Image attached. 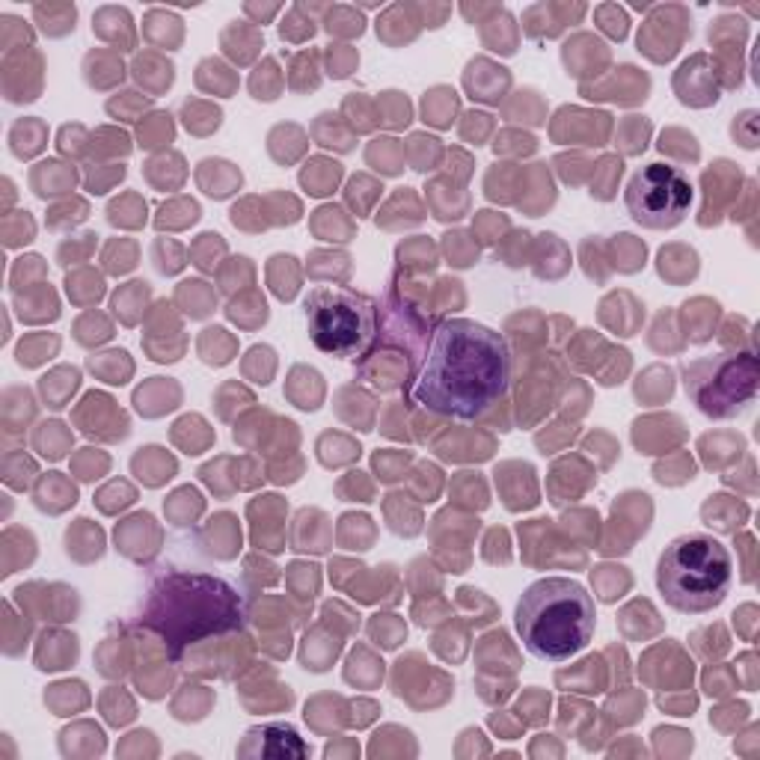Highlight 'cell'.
I'll use <instances>...</instances> for the list:
<instances>
[{
    "label": "cell",
    "mask_w": 760,
    "mask_h": 760,
    "mask_svg": "<svg viewBox=\"0 0 760 760\" xmlns=\"http://www.w3.org/2000/svg\"><path fill=\"white\" fill-rule=\"evenodd\" d=\"M514 624L523 648L535 660L568 662L595 639V597L577 579L544 577L532 582L517 600Z\"/></svg>",
    "instance_id": "obj_3"
},
{
    "label": "cell",
    "mask_w": 760,
    "mask_h": 760,
    "mask_svg": "<svg viewBox=\"0 0 760 760\" xmlns=\"http://www.w3.org/2000/svg\"><path fill=\"white\" fill-rule=\"evenodd\" d=\"M92 244H96V235H92V232L87 235V241H83V244L80 241H66V244L60 247V265L78 262V258L87 253V247H92Z\"/></svg>",
    "instance_id": "obj_42"
},
{
    "label": "cell",
    "mask_w": 760,
    "mask_h": 760,
    "mask_svg": "<svg viewBox=\"0 0 760 760\" xmlns=\"http://www.w3.org/2000/svg\"><path fill=\"white\" fill-rule=\"evenodd\" d=\"M686 395L704 416L727 419L737 416L757 392V357L755 351L704 357L683 366Z\"/></svg>",
    "instance_id": "obj_6"
},
{
    "label": "cell",
    "mask_w": 760,
    "mask_h": 760,
    "mask_svg": "<svg viewBox=\"0 0 760 760\" xmlns=\"http://www.w3.org/2000/svg\"><path fill=\"white\" fill-rule=\"evenodd\" d=\"M170 140H173V122L166 113H155V117H149L143 122L140 143L145 145V149H155V145H164Z\"/></svg>",
    "instance_id": "obj_29"
},
{
    "label": "cell",
    "mask_w": 760,
    "mask_h": 760,
    "mask_svg": "<svg viewBox=\"0 0 760 760\" xmlns=\"http://www.w3.org/2000/svg\"><path fill=\"white\" fill-rule=\"evenodd\" d=\"M4 241H6V247H21V244L33 241V217L27 211H15V217H6Z\"/></svg>",
    "instance_id": "obj_32"
},
{
    "label": "cell",
    "mask_w": 760,
    "mask_h": 760,
    "mask_svg": "<svg viewBox=\"0 0 760 760\" xmlns=\"http://www.w3.org/2000/svg\"><path fill=\"white\" fill-rule=\"evenodd\" d=\"M464 83H466V89L473 92L475 101L499 104L502 89L511 83V78H508V71L502 66H493V62H487V60H473L470 66H466Z\"/></svg>",
    "instance_id": "obj_9"
},
{
    "label": "cell",
    "mask_w": 760,
    "mask_h": 760,
    "mask_svg": "<svg viewBox=\"0 0 760 760\" xmlns=\"http://www.w3.org/2000/svg\"><path fill=\"white\" fill-rule=\"evenodd\" d=\"M446 256H449V262L455 267H470L475 265L478 258V247H475V238H470L466 232H449L443 241Z\"/></svg>",
    "instance_id": "obj_26"
},
{
    "label": "cell",
    "mask_w": 760,
    "mask_h": 760,
    "mask_svg": "<svg viewBox=\"0 0 760 760\" xmlns=\"http://www.w3.org/2000/svg\"><path fill=\"white\" fill-rule=\"evenodd\" d=\"M9 145H13L15 158H33L36 152H42L45 145V125L39 119H18L15 128L9 131Z\"/></svg>",
    "instance_id": "obj_18"
},
{
    "label": "cell",
    "mask_w": 760,
    "mask_h": 760,
    "mask_svg": "<svg viewBox=\"0 0 760 760\" xmlns=\"http://www.w3.org/2000/svg\"><path fill=\"white\" fill-rule=\"evenodd\" d=\"M520 722L523 725H540L549 719V695L544 692H526L523 699H520L517 710Z\"/></svg>",
    "instance_id": "obj_28"
},
{
    "label": "cell",
    "mask_w": 760,
    "mask_h": 760,
    "mask_svg": "<svg viewBox=\"0 0 760 760\" xmlns=\"http://www.w3.org/2000/svg\"><path fill=\"white\" fill-rule=\"evenodd\" d=\"M306 330L321 353L366 360L378 339V304L348 286H318L306 297Z\"/></svg>",
    "instance_id": "obj_5"
},
{
    "label": "cell",
    "mask_w": 760,
    "mask_h": 760,
    "mask_svg": "<svg viewBox=\"0 0 760 760\" xmlns=\"http://www.w3.org/2000/svg\"><path fill=\"white\" fill-rule=\"evenodd\" d=\"M457 110V92L449 87H434L431 92H425L422 101V117L425 122L436 125V128H449L452 117Z\"/></svg>",
    "instance_id": "obj_17"
},
{
    "label": "cell",
    "mask_w": 760,
    "mask_h": 760,
    "mask_svg": "<svg viewBox=\"0 0 760 760\" xmlns=\"http://www.w3.org/2000/svg\"><path fill=\"white\" fill-rule=\"evenodd\" d=\"M71 184H75V170L66 164L45 161L33 170V187H36V196H42V200H45V196H54V193H66Z\"/></svg>",
    "instance_id": "obj_15"
},
{
    "label": "cell",
    "mask_w": 760,
    "mask_h": 760,
    "mask_svg": "<svg viewBox=\"0 0 760 760\" xmlns=\"http://www.w3.org/2000/svg\"><path fill=\"white\" fill-rule=\"evenodd\" d=\"M104 262H108L110 274H128L137 265V249H134L131 241H113L108 253H104Z\"/></svg>",
    "instance_id": "obj_33"
},
{
    "label": "cell",
    "mask_w": 760,
    "mask_h": 760,
    "mask_svg": "<svg viewBox=\"0 0 760 760\" xmlns=\"http://www.w3.org/2000/svg\"><path fill=\"white\" fill-rule=\"evenodd\" d=\"M179 297H182V300L187 297V306L193 304V309H191V315H193V318H205L208 312H211V306H214V297L208 295L205 283H200V279H191V283H182Z\"/></svg>",
    "instance_id": "obj_35"
},
{
    "label": "cell",
    "mask_w": 760,
    "mask_h": 760,
    "mask_svg": "<svg viewBox=\"0 0 760 760\" xmlns=\"http://www.w3.org/2000/svg\"><path fill=\"white\" fill-rule=\"evenodd\" d=\"M624 173V164L621 158H603L595 170V182H591V196H597V200H612L615 196V184Z\"/></svg>",
    "instance_id": "obj_24"
},
{
    "label": "cell",
    "mask_w": 760,
    "mask_h": 760,
    "mask_svg": "<svg viewBox=\"0 0 760 760\" xmlns=\"http://www.w3.org/2000/svg\"><path fill=\"white\" fill-rule=\"evenodd\" d=\"M108 220L113 226H143L145 223V202H140L137 196H122L113 200L108 208Z\"/></svg>",
    "instance_id": "obj_25"
},
{
    "label": "cell",
    "mask_w": 760,
    "mask_h": 760,
    "mask_svg": "<svg viewBox=\"0 0 760 760\" xmlns=\"http://www.w3.org/2000/svg\"><path fill=\"white\" fill-rule=\"evenodd\" d=\"M117 695H113V686H110V692H104V699H101V707H104V716H108V722L110 725H128L134 716H137V710H134V704L131 699L125 692H119V701H113Z\"/></svg>",
    "instance_id": "obj_34"
},
{
    "label": "cell",
    "mask_w": 760,
    "mask_h": 760,
    "mask_svg": "<svg viewBox=\"0 0 760 760\" xmlns=\"http://www.w3.org/2000/svg\"><path fill=\"white\" fill-rule=\"evenodd\" d=\"M60 339L57 336H27L24 342L18 345L15 357H18V366H39V362L51 360V353L57 351Z\"/></svg>",
    "instance_id": "obj_22"
},
{
    "label": "cell",
    "mask_w": 760,
    "mask_h": 760,
    "mask_svg": "<svg viewBox=\"0 0 760 760\" xmlns=\"http://www.w3.org/2000/svg\"><path fill=\"white\" fill-rule=\"evenodd\" d=\"M353 66H357V54H353V51H348V54L342 48L330 51V75L333 78H348Z\"/></svg>",
    "instance_id": "obj_41"
},
{
    "label": "cell",
    "mask_w": 760,
    "mask_h": 760,
    "mask_svg": "<svg viewBox=\"0 0 760 760\" xmlns=\"http://www.w3.org/2000/svg\"><path fill=\"white\" fill-rule=\"evenodd\" d=\"M78 660V639L69 636V633L60 630H48L45 636L39 639V651H36V669L42 671H60L69 669L71 662Z\"/></svg>",
    "instance_id": "obj_10"
},
{
    "label": "cell",
    "mask_w": 760,
    "mask_h": 760,
    "mask_svg": "<svg viewBox=\"0 0 760 760\" xmlns=\"http://www.w3.org/2000/svg\"><path fill=\"white\" fill-rule=\"evenodd\" d=\"M36 449L48 457V461H60L62 455H66L71 436L66 431V425L62 422H45L42 428L36 431Z\"/></svg>",
    "instance_id": "obj_21"
},
{
    "label": "cell",
    "mask_w": 760,
    "mask_h": 760,
    "mask_svg": "<svg viewBox=\"0 0 760 760\" xmlns=\"http://www.w3.org/2000/svg\"><path fill=\"white\" fill-rule=\"evenodd\" d=\"M630 217L644 229H674L692 205L690 179L671 164H648L624 191Z\"/></svg>",
    "instance_id": "obj_7"
},
{
    "label": "cell",
    "mask_w": 760,
    "mask_h": 760,
    "mask_svg": "<svg viewBox=\"0 0 760 760\" xmlns=\"http://www.w3.org/2000/svg\"><path fill=\"white\" fill-rule=\"evenodd\" d=\"M202 511V496L196 487H182L166 499V514L173 517L175 526H191V520Z\"/></svg>",
    "instance_id": "obj_20"
},
{
    "label": "cell",
    "mask_w": 760,
    "mask_h": 760,
    "mask_svg": "<svg viewBox=\"0 0 760 760\" xmlns=\"http://www.w3.org/2000/svg\"><path fill=\"white\" fill-rule=\"evenodd\" d=\"M369 633L380 648H399V642L404 639V624L395 621V615H378L371 621Z\"/></svg>",
    "instance_id": "obj_31"
},
{
    "label": "cell",
    "mask_w": 760,
    "mask_h": 760,
    "mask_svg": "<svg viewBox=\"0 0 760 760\" xmlns=\"http://www.w3.org/2000/svg\"><path fill=\"white\" fill-rule=\"evenodd\" d=\"M119 362H128V353L125 351H108L101 357H89V369L99 371L108 383H125V374H119Z\"/></svg>",
    "instance_id": "obj_37"
},
{
    "label": "cell",
    "mask_w": 760,
    "mask_h": 760,
    "mask_svg": "<svg viewBox=\"0 0 760 760\" xmlns=\"http://www.w3.org/2000/svg\"><path fill=\"white\" fill-rule=\"evenodd\" d=\"M339 179H342V166L327 158H312L306 164V170L300 173V184H304L312 196L333 193V187L339 184Z\"/></svg>",
    "instance_id": "obj_16"
},
{
    "label": "cell",
    "mask_w": 760,
    "mask_h": 760,
    "mask_svg": "<svg viewBox=\"0 0 760 760\" xmlns=\"http://www.w3.org/2000/svg\"><path fill=\"white\" fill-rule=\"evenodd\" d=\"M410 464V455H389V452H378L374 455V466H378V473H380V482H399V478H404V466Z\"/></svg>",
    "instance_id": "obj_38"
},
{
    "label": "cell",
    "mask_w": 760,
    "mask_h": 760,
    "mask_svg": "<svg viewBox=\"0 0 760 760\" xmlns=\"http://www.w3.org/2000/svg\"><path fill=\"white\" fill-rule=\"evenodd\" d=\"M89 695H87V686L80 680H66V683H57L51 686L45 692V704H51L57 710V716H71L80 707H87Z\"/></svg>",
    "instance_id": "obj_19"
},
{
    "label": "cell",
    "mask_w": 760,
    "mask_h": 760,
    "mask_svg": "<svg viewBox=\"0 0 760 760\" xmlns=\"http://www.w3.org/2000/svg\"><path fill=\"white\" fill-rule=\"evenodd\" d=\"M244 600L223 577L166 570L152 582L137 627L155 633L170 660L179 662L196 644H205L244 627Z\"/></svg>",
    "instance_id": "obj_2"
},
{
    "label": "cell",
    "mask_w": 760,
    "mask_h": 760,
    "mask_svg": "<svg viewBox=\"0 0 760 760\" xmlns=\"http://www.w3.org/2000/svg\"><path fill=\"white\" fill-rule=\"evenodd\" d=\"M383 99L392 104L389 113H387V125H392V128H404V125L410 122V104H408V99H404L401 92H383Z\"/></svg>",
    "instance_id": "obj_39"
},
{
    "label": "cell",
    "mask_w": 760,
    "mask_h": 760,
    "mask_svg": "<svg viewBox=\"0 0 760 760\" xmlns=\"http://www.w3.org/2000/svg\"><path fill=\"white\" fill-rule=\"evenodd\" d=\"M734 558L713 535H680L657 561V588L669 606L686 615L716 609L731 591Z\"/></svg>",
    "instance_id": "obj_4"
},
{
    "label": "cell",
    "mask_w": 760,
    "mask_h": 760,
    "mask_svg": "<svg viewBox=\"0 0 760 760\" xmlns=\"http://www.w3.org/2000/svg\"><path fill=\"white\" fill-rule=\"evenodd\" d=\"M78 387H80V371L71 369V366L54 369V371L45 374V378L39 380V392H42V399H45V404H48L51 410H62V408H66L71 395L78 392Z\"/></svg>",
    "instance_id": "obj_13"
},
{
    "label": "cell",
    "mask_w": 760,
    "mask_h": 760,
    "mask_svg": "<svg viewBox=\"0 0 760 760\" xmlns=\"http://www.w3.org/2000/svg\"><path fill=\"white\" fill-rule=\"evenodd\" d=\"M499 229H508L505 217L493 211H478V238H482V244H493L499 238Z\"/></svg>",
    "instance_id": "obj_40"
},
{
    "label": "cell",
    "mask_w": 760,
    "mask_h": 760,
    "mask_svg": "<svg viewBox=\"0 0 760 760\" xmlns=\"http://www.w3.org/2000/svg\"><path fill=\"white\" fill-rule=\"evenodd\" d=\"M511 387V351L496 330L470 318L436 324L408 389L410 408L446 419H484Z\"/></svg>",
    "instance_id": "obj_1"
},
{
    "label": "cell",
    "mask_w": 760,
    "mask_h": 760,
    "mask_svg": "<svg viewBox=\"0 0 760 760\" xmlns=\"http://www.w3.org/2000/svg\"><path fill=\"white\" fill-rule=\"evenodd\" d=\"M155 267L161 274H179L184 267V249L175 241H158L155 244Z\"/></svg>",
    "instance_id": "obj_36"
},
{
    "label": "cell",
    "mask_w": 760,
    "mask_h": 760,
    "mask_svg": "<svg viewBox=\"0 0 760 760\" xmlns=\"http://www.w3.org/2000/svg\"><path fill=\"white\" fill-rule=\"evenodd\" d=\"M737 517H746V508H731V511H725L722 508V496H710V502L704 505V520H707V526H716V529H722V532H731L734 523H737ZM740 526V523H737Z\"/></svg>",
    "instance_id": "obj_30"
},
{
    "label": "cell",
    "mask_w": 760,
    "mask_h": 760,
    "mask_svg": "<svg viewBox=\"0 0 760 760\" xmlns=\"http://www.w3.org/2000/svg\"><path fill=\"white\" fill-rule=\"evenodd\" d=\"M238 755L288 760V757H309L312 748L300 740V734L291 725L274 722V725H262V727H249L244 743L238 746Z\"/></svg>",
    "instance_id": "obj_8"
},
{
    "label": "cell",
    "mask_w": 760,
    "mask_h": 760,
    "mask_svg": "<svg viewBox=\"0 0 760 760\" xmlns=\"http://www.w3.org/2000/svg\"><path fill=\"white\" fill-rule=\"evenodd\" d=\"M131 470L137 473V478H140L143 484L158 487V484L170 482V478H173L175 461L164 449H158V446H145V449H140L137 455H134Z\"/></svg>",
    "instance_id": "obj_11"
},
{
    "label": "cell",
    "mask_w": 760,
    "mask_h": 760,
    "mask_svg": "<svg viewBox=\"0 0 760 760\" xmlns=\"http://www.w3.org/2000/svg\"><path fill=\"white\" fill-rule=\"evenodd\" d=\"M134 499H137V493H134L131 484L110 482L108 487H101V491L96 493V505L104 514H117V511H122V508H128Z\"/></svg>",
    "instance_id": "obj_27"
},
{
    "label": "cell",
    "mask_w": 760,
    "mask_h": 760,
    "mask_svg": "<svg viewBox=\"0 0 760 760\" xmlns=\"http://www.w3.org/2000/svg\"><path fill=\"white\" fill-rule=\"evenodd\" d=\"M33 478H36V464L30 461V457L6 452V457H4V482L9 487H15V491H27V487L33 484Z\"/></svg>",
    "instance_id": "obj_23"
},
{
    "label": "cell",
    "mask_w": 760,
    "mask_h": 760,
    "mask_svg": "<svg viewBox=\"0 0 760 760\" xmlns=\"http://www.w3.org/2000/svg\"><path fill=\"white\" fill-rule=\"evenodd\" d=\"M66 547H69V556H75L78 561L83 556L80 549H87V561L101 558V553H104V535H101V529L92 523V520L80 517V520H75V526H69Z\"/></svg>",
    "instance_id": "obj_14"
},
{
    "label": "cell",
    "mask_w": 760,
    "mask_h": 760,
    "mask_svg": "<svg viewBox=\"0 0 760 760\" xmlns=\"http://www.w3.org/2000/svg\"><path fill=\"white\" fill-rule=\"evenodd\" d=\"M33 502H36L39 511L60 514V511H66L69 505L78 502V487L69 484L60 473H48L45 478H42Z\"/></svg>",
    "instance_id": "obj_12"
}]
</instances>
